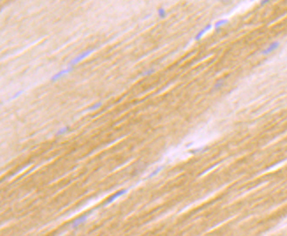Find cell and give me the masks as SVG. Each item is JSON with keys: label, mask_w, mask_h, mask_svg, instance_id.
Listing matches in <instances>:
<instances>
[{"label": "cell", "mask_w": 287, "mask_h": 236, "mask_svg": "<svg viewBox=\"0 0 287 236\" xmlns=\"http://www.w3.org/2000/svg\"><path fill=\"white\" fill-rule=\"evenodd\" d=\"M94 50V48H91V49H88V50H86V51H85V52H83V53H80L78 56H76L75 58H73L72 60H71L70 62H69V64H68V66H74V65H76L77 64H78L80 61H82L83 59H85L86 57H87Z\"/></svg>", "instance_id": "cell-1"}, {"label": "cell", "mask_w": 287, "mask_h": 236, "mask_svg": "<svg viewBox=\"0 0 287 236\" xmlns=\"http://www.w3.org/2000/svg\"><path fill=\"white\" fill-rule=\"evenodd\" d=\"M73 69H74V67H73V66H68V68H66V69H64V70H62V71H58L57 73L54 74V75L51 77V78H50V79H51V81H56V80L59 79L61 77L64 76L65 74H68V73L72 72V71H73Z\"/></svg>", "instance_id": "cell-2"}, {"label": "cell", "mask_w": 287, "mask_h": 236, "mask_svg": "<svg viewBox=\"0 0 287 236\" xmlns=\"http://www.w3.org/2000/svg\"><path fill=\"white\" fill-rule=\"evenodd\" d=\"M127 191H128V189H121V190H119V191L116 192L115 194H113L112 196H110L106 200V202H105L103 204H104V205H107V204H110V203L114 202L116 198H118V197H120V196H122V195H124L125 193H127Z\"/></svg>", "instance_id": "cell-3"}, {"label": "cell", "mask_w": 287, "mask_h": 236, "mask_svg": "<svg viewBox=\"0 0 287 236\" xmlns=\"http://www.w3.org/2000/svg\"><path fill=\"white\" fill-rule=\"evenodd\" d=\"M279 45H280L279 42H277V41L276 42H273V43H271L266 48L263 49V51H262V54L263 55H269V54L272 53L273 51H275L276 49H277L279 48Z\"/></svg>", "instance_id": "cell-4"}, {"label": "cell", "mask_w": 287, "mask_h": 236, "mask_svg": "<svg viewBox=\"0 0 287 236\" xmlns=\"http://www.w3.org/2000/svg\"><path fill=\"white\" fill-rule=\"evenodd\" d=\"M212 24H208V25H206L204 28H202L197 34H196V35L195 36V41H200L201 40V38L204 36V34H205L208 31H210L211 29H212Z\"/></svg>", "instance_id": "cell-5"}, {"label": "cell", "mask_w": 287, "mask_h": 236, "mask_svg": "<svg viewBox=\"0 0 287 236\" xmlns=\"http://www.w3.org/2000/svg\"><path fill=\"white\" fill-rule=\"evenodd\" d=\"M88 214H84V215H82V216H80L78 218H77L74 222H72V227L73 228V229H75V228H78L81 224H83L86 219H87V218H88Z\"/></svg>", "instance_id": "cell-6"}, {"label": "cell", "mask_w": 287, "mask_h": 236, "mask_svg": "<svg viewBox=\"0 0 287 236\" xmlns=\"http://www.w3.org/2000/svg\"><path fill=\"white\" fill-rule=\"evenodd\" d=\"M228 22H229V21H228V20H219L218 21H217V22L215 23V29L217 30V31H219V30H220V28H221L223 26L226 25Z\"/></svg>", "instance_id": "cell-7"}, {"label": "cell", "mask_w": 287, "mask_h": 236, "mask_svg": "<svg viewBox=\"0 0 287 236\" xmlns=\"http://www.w3.org/2000/svg\"><path fill=\"white\" fill-rule=\"evenodd\" d=\"M70 126H65V127H64V128H62V129H60L56 133V136H60V135H64V134H65L66 132H68L69 130H70Z\"/></svg>", "instance_id": "cell-8"}, {"label": "cell", "mask_w": 287, "mask_h": 236, "mask_svg": "<svg viewBox=\"0 0 287 236\" xmlns=\"http://www.w3.org/2000/svg\"><path fill=\"white\" fill-rule=\"evenodd\" d=\"M223 85H224V80H223V79H219V80H217V83H216L215 85H214V86H213L212 91H216V90H217V89H220V88L223 86Z\"/></svg>", "instance_id": "cell-9"}, {"label": "cell", "mask_w": 287, "mask_h": 236, "mask_svg": "<svg viewBox=\"0 0 287 236\" xmlns=\"http://www.w3.org/2000/svg\"><path fill=\"white\" fill-rule=\"evenodd\" d=\"M158 14H159V16H160V18H162V19H164V18L167 16V12H166V11H165V9H164V8H160V9L158 10Z\"/></svg>", "instance_id": "cell-10"}, {"label": "cell", "mask_w": 287, "mask_h": 236, "mask_svg": "<svg viewBox=\"0 0 287 236\" xmlns=\"http://www.w3.org/2000/svg\"><path fill=\"white\" fill-rule=\"evenodd\" d=\"M163 168H164V166H160V167H158V168H157L156 170H154V171H153V172H152V174H151L150 175H149V178H151V177H152V176H155L156 174H159V172H160V171H161V170H162Z\"/></svg>", "instance_id": "cell-11"}, {"label": "cell", "mask_w": 287, "mask_h": 236, "mask_svg": "<svg viewBox=\"0 0 287 236\" xmlns=\"http://www.w3.org/2000/svg\"><path fill=\"white\" fill-rule=\"evenodd\" d=\"M155 72V69L154 68H150V69H148L147 71H145L144 72H143L142 73V76H149V75H151V74H152V73H154Z\"/></svg>", "instance_id": "cell-12"}, {"label": "cell", "mask_w": 287, "mask_h": 236, "mask_svg": "<svg viewBox=\"0 0 287 236\" xmlns=\"http://www.w3.org/2000/svg\"><path fill=\"white\" fill-rule=\"evenodd\" d=\"M101 106H102V103L101 102H97L95 104H94L92 107H90L88 109H90V110H95V109H98L99 108H100Z\"/></svg>", "instance_id": "cell-13"}, {"label": "cell", "mask_w": 287, "mask_h": 236, "mask_svg": "<svg viewBox=\"0 0 287 236\" xmlns=\"http://www.w3.org/2000/svg\"><path fill=\"white\" fill-rule=\"evenodd\" d=\"M23 92H24V90H21V91H20V92H18V93H16V94H15V95H14V96H13V97H12V99H15V98H16V97H18V96H19V95H21V94H22V93H23Z\"/></svg>", "instance_id": "cell-14"}, {"label": "cell", "mask_w": 287, "mask_h": 236, "mask_svg": "<svg viewBox=\"0 0 287 236\" xmlns=\"http://www.w3.org/2000/svg\"><path fill=\"white\" fill-rule=\"evenodd\" d=\"M269 0H266V1H262L261 2V5H264V4H269Z\"/></svg>", "instance_id": "cell-15"}]
</instances>
